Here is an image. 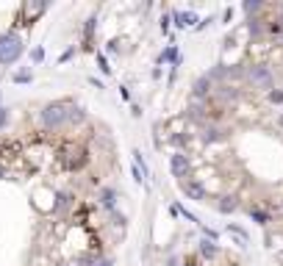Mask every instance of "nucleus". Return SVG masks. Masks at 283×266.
I'll return each mask as SVG.
<instances>
[{
    "label": "nucleus",
    "instance_id": "11",
    "mask_svg": "<svg viewBox=\"0 0 283 266\" xmlns=\"http://www.w3.org/2000/svg\"><path fill=\"white\" fill-rule=\"evenodd\" d=\"M197 252L203 255V258H217L219 255V244L217 241H208V238H200V244H197Z\"/></svg>",
    "mask_w": 283,
    "mask_h": 266
},
{
    "label": "nucleus",
    "instance_id": "21",
    "mask_svg": "<svg viewBox=\"0 0 283 266\" xmlns=\"http://www.w3.org/2000/svg\"><path fill=\"white\" fill-rule=\"evenodd\" d=\"M247 31L253 36H261V31H264V25H261V20H255V17H250L247 20Z\"/></svg>",
    "mask_w": 283,
    "mask_h": 266
},
{
    "label": "nucleus",
    "instance_id": "2",
    "mask_svg": "<svg viewBox=\"0 0 283 266\" xmlns=\"http://www.w3.org/2000/svg\"><path fill=\"white\" fill-rule=\"evenodd\" d=\"M67 108H70V103L64 100H53L48 103V106L39 111V125H42L45 130H59L67 125Z\"/></svg>",
    "mask_w": 283,
    "mask_h": 266
},
{
    "label": "nucleus",
    "instance_id": "18",
    "mask_svg": "<svg viewBox=\"0 0 283 266\" xmlns=\"http://www.w3.org/2000/svg\"><path fill=\"white\" fill-rule=\"evenodd\" d=\"M241 9H244V14H250V17H253V14H258L261 9H264V3H258V0H244V3H241Z\"/></svg>",
    "mask_w": 283,
    "mask_h": 266
},
{
    "label": "nucleus",
    "instance_id": "33",
    "mask_svg": "<svg viewBox=\"0 0 283 266\" xmlns=\"http://www.w3.org/2000/svg\"><path fill=\"white\" fill-rule=\"evenodd\" d=\"M167 266H181V263H178V258H169V260H167Z\"/></svg>",
    "mask_w": 283,
    "mask_h": 266
},
{
    "label": "nucleus",
    "instance_id": "8",
    "mask_svg": "<svg viewBox=\"0 0 283 266\" xmlns=\"http://www.w3.org/2000/svg\"><path fill=\"white\" fill-rule=\"evenodd\" d=\"M97 200H100V205L106 208V211L114 213L117 211V202H120V191H117L114 186H103V189L97 191Z\"/></svg>",
    "mask_w": 283,
    "mask_h": 266
},
{
    "label": "nucleus",
    "instance_id": "29",
    "mask_svg": "<svg viewBox=\"0 0 283 266\" xmlns=\"http://www.w3.org/2000/svg\"><path fill=\"white\" fill-rule=\"evenodd\" d=\"M120 97H122V100H131V92H128V86H120Z\"/></svg>",
    "mask_w": 283,
    "mask_h": 266
},
{
    "label": "nucleus",
    "instance_id": "12",
    "mask_svg": "<svg viewBox=\"0 0 283 266\" xmlns=\"http://www.w3.org/2000/svg\"><path fill=\"white\" fill-rule=\"evenodd\" d=\"M86 122V111L81 106H75V103H70V108H67V125H81Z\"/></svg>",
    "mask_w": 283,
    "mask_h": 266
},
{
    "label": "nucleus",
    "instance_id": "5",
    "mask_svg": "<svg viewBox=\"0 0 283 266\" xmlns=\"http://www.w3.org/2000/svg\"><path fill=\"white\" fill-rule=\"evenodd\" d=\"M169 172H172L178 180H186V177L192 175V161H189V155L183 153V150H175V153L169 155Z\"/></svg>",
    "mask_w": 283,
    "mask_h": 266
},
{
    "label": "nucleus",
    "instance_id": "30",
    "mask_svg": "<svg viewBox=\"0 0 283 266\" xmlns=\"http://www.w3.org/2000/svg\"><path fill=\"white\" fill-rule=\"evenodd\" d=\"M131 117L139 119V117H142V108H139V106H131Z\"/></svg>",
    "mask_w": 283,
    "mask_h": 266
},
{
    "label": "nucleus",
    "instance_id": "16",
    "mask_svg": "<svg viewBox=\"0 0 283 266\" xmlns=\"http://www.w3.org/2000/svg\"><path fill=\"white\" fill-rule=\"evenodd\" d=\"M56 211H64V208H70V202H73V194H70V191H59V194H56Z\"/></svg>",
    "mask_w": 283,
    "mask_h": 266
},
{
    "label": "nucleus",
    "instance_id": "17",
    "mask_svg": "<svg viewBox=\"0 0 283 266\" xmlns=\"http://www.w3.org/2000/svg\"><path fill=\"white\" fill-rule=\"evenodd\" d=\"M95 28H97V14H92V17L86 20V25H84V39H86V42H92V36H95Z\"/></svg>",
    "mask_w": 283,
    "mask_h": 266
},
{
    "label": "nucleus",
    "instance_id": "15",
    "mask_svg": "<svg viewBox=\"0 0 283 266\" xmlns=\"http://www.w3.org/2000/svg\"><path fill=\"white\" fill-rule=\"evenodd\" d=\"M250 219H253L255 225H269V213L266 211H261V208H250Z\"/></svg>",
    "mask_w": 283,
    "mask_h": 266
},
{
    "label": "nucleus",
    "instance_id": "19",
    "mask_svg": "<svg viewBox=\"0 0 283 266\" xmlns=\"http://www.w3.org/2000/svg\"><path fill=\"white\" fill-rule=\"evenodd\" d=\"M266 97H269V103H272V106H283V89L272 86L269 92H266Z\"/></svg>",
    "mask_w": 283,
    "mask_h": 266
},
{
    "label": "nucleus",
    "instance_id": "36",
    "mask_svg": "<svg viewBox=\"0 0 283 266\" xmlns=\"http://www.w3.org/2000/svg\"><path fill=\"white\" fill-rule=\"evenodd\" d=\"M280 125H283V117H280Z\"/></svg>",
    "mask_w": 283,
    "mask_h": 266
},
{
    "label": "nucleus",
    "instance_id": "26",
    "mask_svg": "<svg viewBox=\"0 0 283 266\" xmlns=\"http://www.w3.org/2000/svg\"><path fill=\"white\" fill-rule=\"evenodd\" d=\"M92 266H114V258H109V255H100V258L92 260Z\"/></svg>",
    "mask_w": 283,
    "mask_h": 266
},
{
    "label": "nucleus",
    "instance_id": "3",
    "mask_svg": "<svg viewBox=\"0 0 283 266\" xmlns=\"http://www.w3.org/2000/svg\"><path fill=\"white\" fill-rule=\"evenodd\" d=\"M244 78H247L250 83H253V86L266 89V92H269V89L275 86V72H272L266 64H250V67L244 70Z\"/></svg>",
    "mask_w": 283,
    "mask_h": 266
},
{
    "label": "nucleus",
    "instance_id": "32",
    "mask_svg": "<svg viewBox=\"0 0 283 266\" xmlns=\"http://www.w3.org/2000/svg\"><path fill=\"white\" fill-rule=\"evenodd\" d=\"M89 83H92V86H97V89H106V86H103V81H97V78H95V75H92V78H89Z\"/></svg>",
    "mask_w": 283,
    "mask_h": 266
},
{
    "label": "nucleus",
    "instance_id": "34",
    "mask_svg": "<svg viewBox=\"0 0 283 266\" xmlns=\"http://www.w3.org/2000/svg\"><path fill=\"white\" fill-rule=\"evenodd\" d=\"M0 177H6V169H3V166H0Z\"/></svg>",
    "mask_w": 283,
    "mask_h": 266
},
{
    "label": "nucleus",
    "instance_id": "4",
    "mask_svg": "<svg viewBox=\"0 0 283 266\" xmlns=\"http://www.w3.org/2000/svg\"><path fill=\"white\" fill-rule=\"evenodd\" d=\"M181 191L186 194V200H194V202H208V189L203 186V180L189 175L186 180H181Z\"/></svg>",
    "mask_w": 283,
    "mask_h": 266
},
{
    "label": "nucleus",
    "instance_id": "1",
    "mask_svg": "<svg viewBox=\"0 0 283 266\" xmlns=\"http://www.w3.org/2000/svg\"><path fill=\"white\" fill-rule=\"evenodd\" d=\"M23 53H25V42L17 31L0 34V67H12L14 61H20Z\"/></svg>",
    "mask_w": 283,
    "mask_h": 266
},
{
    "label": "nucleus",
    "instance_id": "35",
    "mask_svg": "<svg viewBox=\"0 0 283 266\" xmlns=\"http://www.w3.org/2000/svg\"><path fill=\"white\" fill-rule=\"evenodd\" d=\"M61 266H78V263H61Z\"/></svg>",
    "mask_w": 283,
    "mask_h": 266
},
{
    "label": "nucleus",
    "instance_id": "31",
    "mask_svg": "<svg viewBox=\"0 0 283 266\" xmlns=\"http://www.w3.org/2000/svg\"><path fill=\"white\" fill-rule=\"evenodd\" d=\"M222 20H225V23H230V20H233V9H225V14H222Z\"/></svg>",
    "mask_w": 283,
    "mask_h": 266
},
{
    "label": "nucleus",
    "instance_id": "20",
    "mask_svg": "<svg viewBox=\"0 0 283 266\" xmlns=\"http://www.w3.org/2000/svg\"><path fill=\"white\" fill-rule=\"evenodd\" d=\"M95 59H97V70L103 72V75H111V64H109V59L103 53H95Z\"/></svg>",
    "mask_w": 283,
    "mask_h": 266
},
{
    "label": "nucleus",
    "instance_id": "22",
    "mask_svg": "<svg viewBox=\"0 0 283 266\" xmlns=\"http://www.w3.org/2000/svg\"><path fill=\"white\" fill-rule=\"evenodd\" d=\"M31 81H34V72H31V70L14 72V83H31Z\"/></svg>",
    "mask_w": 283,
    "mask_h": 266
},
{
    "label": "nucleus",
    "instance_id": "14",
    "mask_svg": "<svg viewBox=\"0 0 283 266\" xmlns=\"http://www.w3.org/2000/svg\"><path fill=\"white\" fill-rule=\"evenodd\" d=\"M133 166H136L139 172H142V177H145V183L150 180V166H147V161H145V155H142V150H133Z\"/></svg>",
    "mask_w": 283,
    "mask_h": 266
},
{
    "label": "nucleus",
    "instance_id": "24",
    "mask_svg": "<svg viewBox=\"0 0 283 266\" xmlns=\"http://www.w3.org/2000/svg\"><path fill=\"white\" fill-rule=\"evenodd\" d=\"M189 117H192V119H203V103H200V100L192 103V108H189Z\"/></svg>",
    "mask_w": 283,
    "mask_h": 266
},
{
    "label": "nucleus",
    "instance_id": "6",
    "mask_svg": "<svg viewBox=\"0 0 283 266\" xmlns=\"http://www.w3.org/2000/svg\"><path fill=\"white\" fill-rule=\"evenodd\" d=\"M169 20H172V25L178 31H186V28H194V25L200 23V17H197V12H192V9H189V12H178V9H175L172 14H169Z\"/></svg>",
    "mask_w": 283,
    "mask_h": 266
},
{
    "label": "nucleus",
    "instance_id": "7",
    "mask_svg": "<svg viewBox=\"0 0 283 266\" xmlns=\"http://www.w3.org/2000/svg\"><path fill=\"white\" fill-rule=\"evenodd\" d=\"M211 92H214V83L208 81V75H197L194 78V83H192V97L194 100H208L211 97Z\"/></svg>",
    "mask_w": 283,
    "mask_h": 266
},
{
    "label": "nucleus",
    "instance_id": "25",
    "mask_svg": "<svg viewBox=\"0 0 283 266\" xmlns=\"http://www.w3.org/2000/svg\"><path fill=\"white\" fill-rule=\"evenodd\" d=\"M31 61H34V64H42L45 61V48H34L31 50Z\"/></svg>",
    "mask_w": 283,
    "mask_h": 266
},
{
    "label": "nucleus",
    "instance_id": "23",
    "mask_svg": "<svg viewBox=\"0 0 283 266\" xmlns=\"http://www.w3.org/2000/svg\"><path fill=\"white\" fill-rule=\"evenodd\" d=\"M158 28H161V34H164V36L169 34V28H172V20H169V14H167V12L161 14V20H158Z\"/></svg>",
    "mask_w": 283,
    "mask_h": 266
},
{
    "label": "nucleus",
    "instance_id": "28",
    "mask_svg": "<svg viewBox=\"0 0 283 266\" xmlns=\"http://www.w3.org/2000/svg\"><path fill=\"white\" fill-rule=\"evenodd\" d=\"M73 56H75V48H67L64 53L59 56V64H64V61H70V59H73Z\"/></svg>",
    "mask_w": 283,
    "mask_h": 266
},
{
    "label": "nucleus",
    "instance_id": "9",
    "mask_svg": "<svg viewBox=\"0 0 283 266\" xmlns=\"http://www.w3.org/2000/svg\"><path fill=\"white\" fill-rule=\"evenodd\" d=\"M239 95H241V92L236 86H230V83H222V86H217L214 92H211V97L219 100V103H236V100H239Z\"/></svg>",
    "mask_w": 283,
    "mask_h": 266
},
{
    "label": "nucleus",
    "instance_id": "10",
    "mask_svg": "<svg viewBox=\"0 0 283 266\" xmlns=\"http://www.w3.org/2000/svg\"><path fill=\"white\" fill-rule=\"evenodd\" d=\"M236 208H239V197H236V194H222V197H219V202H217V211L219 213H233Z\"/></svg>",
    "mask_w": 283,
    "mask_h": 266
},
{
    "label": "nucleus",
    "instance_id": "13",
    "mask_svg": "<svg viewBox=\"0 0 283 266\" xmlns=\"http://www.w3.org/2000/svg\"><path fill=\"white\" fill-rule=\"evenodd\" d=\"M200 139H203L205 144H214V142H219V139H222V130H219L217 125H205V128L200 130Z\"/></svg>",
    "mask_w": 283,
    "mask_h": 266
},
{
    "label": "nucleus",
    "instance_id": "27",
    "mask_svg": "<svg viewBox=\"0 0 283 266\" xmlns=\"http://www.w3.org/2000/svg\"><path fill=\"white\" fill-rule=\"evenodd\" d=\"M9 125V108L6 106H0V130Z\"/></svg>",
    "mask_w": 283,
    "mask_h": 266
}]
</instances>
